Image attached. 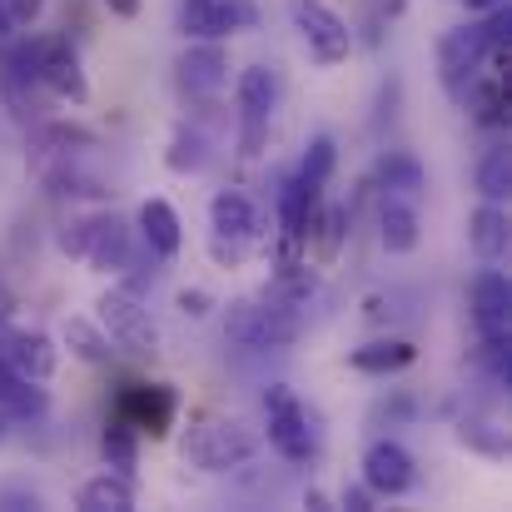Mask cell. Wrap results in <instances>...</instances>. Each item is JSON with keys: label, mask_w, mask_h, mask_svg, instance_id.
<instances>
[{"label": "cell", "mask_w": 512, "mask_h": 512, "mask_svg": "<svg viewBox=\"0 0 512 512\" xmlns=\"http://www.w3.org/2000/svg\"><path fill=\"white\" fill-rule=\"evenodd\" d=\"M209 224H214V239H229V244H249L259 234V209L249 194L239 189H219L209 199Z\"/></svg>", "instance_id": "obj_14"}, {"label": "cell", "mask_w": 512, "mask_h": 512, "mask_svg": "<svg viewBox=\"0 0 512 512\" xmlns=\"http://www.w3.org/2000/svg\"><path fill=\"white\" fill-rule=\"evenodd\" d=\"M264 413H269V443H274V453L289 458V463H309L314 448H319V438H314L309 413L299 408V398H294L289 383H274L264 393Z\"/></svg>", "instance_id": "obj_3"}, {"label": "cell", "mask_w": 512, "mask_h": 512, "mask_svg": "<svg viewBox=\"0 0 512 512\" xmlns=\"http://www.w3.org/2000/svg\"><path fill=\"white\" fill-rule=\"evenodd\" d=\"M35 75L60 95V100H70V105H85L90 100V85H85V70H80V60H75V50L65 45V40H55L45 55H40V65H35Z\"/></svg>", "instance_id": "obj_15"}, {"label": "cell", "mask_w": 512, "mask_h": 512, "mask_svg": "<svg viewBox=\"0 0 512 512\" xmlns=\"http://www.w3.org/2000/svg\"><path fill=\"white\" fill-rule=\"evenodd\" d=\"M378 239L388 254H413L418 249V209L408 199H393L383 194V209H378Z\"/></svg>", "instance_id": "obj_17"}, {"label": "cell", "mask_w": 512, "mask_h": 512, "mask_svg": "<svg viewBox=\"0 0 512 512\" xmlns=\"http://www.w3.org/2000/svg\"><path fill=\"white\" fill-rule=\"evenodd\" d=\"M100 448H105V463H110L115 473H135V463H140V438H135V428H130L120 413L110 418V428H105Z\"/></svg>", "instance_id": "obj_24"}, {"label": "cell", "mask_w": 512, "mask_h": 512, "mask_svg": "<svg viewBox=\"0 0 512 512\" xmlns=\"http://www.w3.org/2000/svg\"><path fill=\"white\" fill-rule=\"evenodd\" d=\"M140 239L150 244V254L174 259L179 244H184V229H179V214H174L165 199H145L140 204Z\"/></svg>", "instance_id": "obj_18"}, {"label": "cell", "mask_w": 512, "mask_h": 512, "mask_svg": "<svg viewBox=\"0 0 512 512\" xmlns=\"http://www.w3.org/2000/svg\"><path fill=\"white\" fill-rule=\"evenodd\" d=\"M204 135H194V130H179L174 135V150H170V170L179 174H194V170H204Z\"/></svg>", "instance_id": "obj_29"}, {"label": "cell", "mask_w": 512, "mask_h": 512, "mask_svg": "<svg viewBox=\"0 0 512 512\" xmlns=\"http://www.w3.org/2000/svg\"><path fill=\"white\" fill-rule=\"evenodd\" d=\"M174 70H179L184 95H199V100H209V95H219V90L229 85V55H224L219 40H199V45H189V50L179 55Z\"/></svg>", "instance_id": "obj_10"}, {"label": "cell", "mask_w": 512, "mask_h": 512, "mask_svg": "<svg viewBox=\"0 0 512 512\" xmlns=\"http://www.w3.org/2000/svg\"><path fill=\"white\" fill-rule=\"evenodd\" d=\"M105 5H110L115 15H135V10H140V0H105Z\"/></svg>", "instance_id": "obj_34"}, {"label": "cell", "mask_w": 512, "mask_h": 512, "mask_svg": "<svg viewBox=\"0 0 512 512\" xmlns=\"http://www.w3.org/2000/svg\"><path fill=\"white\" fill-rule=\"evenodd\" d=\"M254 458V433L234 418H214V423H199L189 438H184V463H194L199 473H229L239 463Z\"/></svg>", "instance_id": "obj_2"}, {"label": "cell", "mask_w": 512, "mask_h": 512, "mask_svg": "<svg viewBox=\"0 0 512 512\" xmlns=\"http://www.w3.org/2000/svg\"><path fill=\"white\" fill-rule=\"evenodd\" d=\"M0 358H5V368H10L15 378H25V383H45V378L55 373V363H60L55 343L45 339L40 329H15L10 339L0 343Z\"/></svg>", "instance_id": "obj_12"}, {"label": "cell", "mask_w": 512, "mask_h": 512, "mask_svg": "<svg viewBox=\"0 0 512 512\" xmlns=\"http://www.w3.org/2000/svg\"><path fill=\"white\" fill-rule=\"evenodd\" d=\"M179 309L194 314V319H204V314H209V294H204V289H184V294H179Z\"/></svg>", "instance_id": "obj_32"}, {"label": "cell", "mask_w": 512, "mask_h": 512, "mask_svg": "<svg viewBox=\"0 0 512 512\" xmlns=\"http://www.w3.org/2000/svg\"><path fill=\"white\" fill-rule=\"evenodd\" d=\"M463 100L473 105V120L478 125H503V110H508V85L503 80H488V85H468Z\"/></svg>", "instance_id": "obj_26"}, {"label": "cell", "mask_w": 512, "mask_h": 512, "mask_svg": "<svg viewBox=\"0 0 512 512\" xmlns=\"http://www.w3.org/2000/svg\"><path fill=\"white\" fill-rule=\"evenodd\" d=\"M100 324H105L110 343L125 348V353L145 358V353L160 348V329H155V319H150V309H145V299L135 289H110L100 299Z\"/></svg>", "instance_id": "obj_4"}, {"label": "cell", "mask_w": 512, "mask_h": 512, "mask_svg": "<svg viewBox=\"0 0 512 512\" xmlns=\"http://www.w3.org/2000/svg\"><path fill=\"white\" fill-rule=\"evenodd\" d=\"M468 10H493V5H503V0H463Z\"/></svg>", "instance_id": "obj_36"}, {"label": "cell", "mask_w": 512, "mask_h": 512, "mask_svg": "<svg viewBox=\"0 0 512 512\" xmlns=\"http://www.w3.org/2000/svg\"><path fill=\"white\" fill-rule=\"evenodd\" d=\"M363 483L373 493H383V498L408 493L413 488V453L403 443H393V438L368 443V453H363Z\"/></svg>", "instance_id": "obj_11"}, {"label": "cell", "mask_w": 512, "mask_h": 512, "mask_svg": "<svg viewBox=\"0 0 512 512\" xmlns=\"http://www.w3.org/2000/svg\"><path fill=\"white\" fill-rule=\"evenodd\" d=\"M423 184H428V179H423V165H418L413 155H388V160H383V189H388L393 199H408V204H413V199L423 194Z\"/></svg>", "instance_id": "obj_25"}, {"label": "cell", "mask_w": 512, "mask_h": 512, "mask_svg": "<svg viewBox=\"0 0 512 512\" xmlns=\"http://www.w3.org/2000/svg\"><path fill=\"white\" fill-rule=\"evenodd\" d=\"M418 358V348L408 339H373V343H363V348H353V368L358 373H373V378H383V373H398V368H408Z\"/></svg>", "instance_id": "obj_21"}, {"label": "cell", "mask_w": 512, "mask_h": 512, "mask_svg": "<svg viewBox=\"0 0 512 512\" xmlns=\"http://www.w3.org/2000/svg\"><path fill=\"white\" fill-rule=\"evenodd\" d=\"M378 5H383L388 15H403V5H408V0H378Z\"/></svg>", "instance_id": "obj_35"}, {"label": "cell", "mask_w": 512, "mask_h": 512, "mask_svg": "<svg viewBox=\"0 0 512 512\" xmlns=\"http://www.w3.org/2000/svg\"><path fill=\"white\" fill-rule=\"evenodd\" d=\"M65 348H70L75 358H85V363H110V358H115L110 334H105L100 324H90V319H65Z\"/></svg>", "instance_id": "obj_22"}, {"label": "cell", "mask_w": 512, "mask_h": 512, "mask_svg": "<svg viewBox=\"0 0 512 512\" xmlns=\"http://www.w3.org/2000/svg\"><path fill=\"white\" fill-rule=\"evenodd\" d=\"M483 60H488L483 25H458V30H448L443 45H438V80H443V90H448L453 100H463V90L478 80Z\"/></svg>", "instance_id": "obj_6"}, {"label": "cell", "mask_w": 512, "mask_h": 512, "mask_svg": "<svg viewBox=\"0 0 512 512\" xmlns=\"http://www.w3.org/2000/svg\"><path fill=\"white\" fill-rule=\"evenodd\" d=\"M80 512H130L135 508V483H130V473H95L85 488H80Z\"/></svg>", "instance_id": "obj_20"}, {"label": "cell", "mask_w": 512, "mask_h": 512, "mask_svg": "<svg viewBox=\"0 0 512 512\" xmlns=\"http://www.w3.org/2000/svg\"><path fill=\"white\" fill-rule=\"evenodd\" d=\"M343 508L373 512V488H368V483H363V488H348V493H343Z\"/></svg>", "instance_id": "obj_33"}, {"label": "cell", "mask_w": 512, "mask_h": 512, "mask_svg": "<svg viewBox=\"0 0 512 512\" xmlns=\"http://www.w3.org/2000/svg\"><path fill=\"white\" fill-rule=\"evenodd\" d=\"M473 184H478V194L488 204H503L512 194V150H488L478 160V170H473Z\"/></svg>", "instance_id": "obj_23"}, {"label": "cell", "mask_w": 512, "mask_h": 512, "mask_svg": "<svg viewBox=\"0 0 512 512\" xmlns=\"http://www.w3.org/2000/svg\"><path fill=\"white\" fill-rule=\"evenodd\" d=\"M5 5V20H10V30H25V25H35L40 20V10H45V0H0Z\"/></svg>", "instance_id": "obj_30"}, {"label": "cell", "mask_w": 512, "mask_h": 512, "mask_svg": "<svg viewBox=\"0 0 512 512\" xmlns=\"http://www.w3.org/2000/svg\"><path fill=\"white\" fill-rule=\"evenodd\" d=\"M458 438H463L468 448L488 453V458H503V453H508V438H503L488 418H463V423H458Z\"/></svg>", "instance_id": "obj_27"}, {"label": "cell", "mask_w": 512, "mask_h": 512, "mask_svg": "<svg viewBox=\"0 0 512 512\" xmlns=\"http://www.w3.org/2000/svg\"><path fill=\"white\" fill-rule=\"evenodd\" d=\"M294 15H299V35H304V45H309V55H314L319 65H339V60H348V50H353V30L343 25L329 5L304 0Z\"/></svg>", "instance_id": "obj_9"}, {"label": "cell", "mask_w": 512, "mask_h": 512, "mask_svg": "<svg viewBox=\"0 0 512 512\" xmlns=\"http://www.w3.org/2000/svg\"><path fill=\"white\" fill-rule=\"evenodd\" d=\"M304 334V319L289 299H234L224 319V339L239 348H289Z\"/></svg>", "instance_id": "obj_1"}, {"label": "cell", "mask_w": 512, "mask_h": 512, "mask_svg": "<svg viewBox=\"0 0 512 512\" xmlns=\"http://www.w3.org/2000/svg\"><path fill=\"white\" fill-rule=\"evenodd\" d=\"M334 165H339V150H334V140H329V135H319V140L309 145V155H304V165H299V179L319 189V184H324V179L334 174Z\"/></svg>", "instance_id": "obj_28"}, {"label": "cell", "mask_w": 512, "mask_h": 512, "mask_svg": "<svg viewBox=\"0 0 512 512\" xmlns=\"http://www.w3.org/2000/svg\"><path fill=\"white\" fill-rule=\"evenodd\" d=\"M10 35V20H5V5H0V40Z\"/></svg>", "instance_id": "obj_37"}, {"label": "cell", "mask_w": 512, "mask_h": 512, "mask_svg": "<svg viewBox=\"0 0 512 512\" xmlns=\"http://www.w3.org/2000/svg\"><path fill=\"white\" fill-rule=\"evenodd\" d=\"M473 324L483 343H512V284L503 269H483L473 279Z\"/></svg>", "instance_id": "obj_8"}, {"label": "cell", "mask_w": 512, "mask_h": 512, "mask_svg": "<svg viewBox=\"0 0 512 512\" xmlns=\"http://www.w3.org/2000/svg\"><path fill=\"white\" fill-rule=\"evenodd\" d=\"M274 95H279V85H274V75H269L264 65H249V70L239 75V115H244V125H249V140H259V130L269 125Z\"/></svg>", "instance_id": "obj_16"}, {"label": "cell", "mask_w": 512, "mask_h": 512, "mask_svg": "<svg viewBox=\"0 0 512 512\" xmlns=\"http://www.w3.org/2000/svg\"><path fill=\"white\" fill-rule=\"evenodd\" d=\"M508 214H503V204H483V209H473V219H468V244H473V254L478 259H488V264H498L503 254H508Z\"/></svg>", "instance_id": "obj_19"}, {"label": "cell", "mask_w": 512, "mask_h": 512, "mask_svg": "<svg viewBox=\"0 0 512 512\" xmlns=\"http://www.w3.org/2000/svg\"><path fill=\"white\" fill-rule=\"evenodd\" d=\"M254 0H179V30L189 40H224L234 30H254Z\"/></svg>", "instance_id": "obj_5"}, {"label": "cell", "mask_w": 512, "mask_h": 512, "mask_svg": "<svg viewBox=\"0 0 512 512\" xmlns=\"http://www.w3.org/2000/svg\"><path fill=\"white\" fill-rule=\"evenodd\" d=\"M60 244L70 254L90 259L95 269H125V259H130V229L115 214H95V219L75 224V234H65Z\"/></svg>", "instance_id": "obj_7"}, {"label": "cell", "mask_w": 512, "mask_h": 512, "mask_svg": "<svg viewBox=\"0 0 512 512\" xmlns=\"http://www.w3.org/2000/svg\"><path fill=\"white\" fill-rule=\"evenodd\" d=\"M120 418H125L135 433L150 428V433L160 438L174 423V393L165 383H130V388L120 393Z\"/></svg>", "instance_id": "obj_13"}, {"label": "cell", "mask_w": 512, "mask_h": 512, "mask_svg": "<svg viewBox=\"0 0 512 512\" xmlns=\"http://www.w3.org/2000/svg\"><path fill=\"white\" fill-rule=\"evenodd\" d=\"M339 239H343V209H329V219H324V259L339 254Z\"/></svg>", "instance_id": "obj_31"}]
</instances>
